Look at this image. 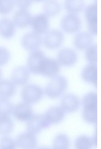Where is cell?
Returning a JSON list of instances; mask_svg holds the SVG:
<instances>
[{"mask_svg": "<svg viewBox=\"0 0 101 149\" xmlns=\"http://www.w3.org/2000/svg\"><path fill=\"white\" fill-rule=\"evenodd\" d=\"M93 38L90 33L82 32L78 33L75 36L74 43L76 47L81 50H86L92 45Z\"/></svg>", "mask_w": 101, "mask_h": 149, "instance_id": "ac0fdd59", "label": "cell"}, {"mask_svg": "<svg viewBox=\"0 0 101 149\" xmlns=\"http://www.w3.org/2000/svg\"><path fill=\"white\" fill-rule=\"evenodd\" d=\"M41 42L42 39L39 34L34 31L25 34L21 40L22 47L26 50L31 52L38 50Z\"/></svg>", "mask_w": 101, "mask_h": 149, "instance_id": "8992f818", "label": "cell"}, {"mask_svg": "<svg viewBox=\"0 0 101 149\" xmlns=\"http://www.w3.org/2000/svg\"><path fill=\"white\" fill-rule=\"evenodd\" d=\"M16 144L22 149H34L37 145L35 134L28 132L19 135L17 137Z\"/></svg>", "mask_w": 101, "mask_h": 149, "instance_id": "9a60e30c", "label": "cell"}, {"mask_svg": "<svg viewBox=\"0 0 101 149\" xmlns=\"http://www.w3.org/2000/svg\"><path fill=\"white\" fill-rule=\"evenodd\" d=\"M62 108L65 111L71 113L76 111L79 105L78 98L75 95L67 94L65 95L61 100Z\"/></svg>", "mask_w": 101, "mask_h": 149, "instance_id": "e0dca14e", "label": "cell"}, {"mask_svg": "<svg viewBox=\"0 0 101 149\" xmlns=\"http://www.w3.org/2000/svg\"><path fill=\"white\" fill-rule=\"evenodd\" d=\"M27 122L28 132L35 135L42 129L47 127L50 125L46 120L44 114H33Z\"/></svg>", "mask_w": 101, "mask_h": 149, "instance_id": "3957f363", "label": "cell"}, {"mask_svg": "<svg viewBox=\"0 0 101 149\" xmlns=\"http://www.w3.org/2000/svg\"><path fill=\"white\" fill-rule=\"evenodd\" d=\"M64 39V36L59 30L52 29L47 31L45 34L43 41L44 45L50 49H55L62 45Z\"/></svg>", "mask_w": 101, "mask_h": 149, "instance_id": "277c9868", "label": "cell"}, {"mask_svg": "<svg viewBox=\"0 0 101 149\" xmlns=\"http://www.w3.org/2000/svg\"><path fill=\"white\" fill-rule=\"evenodd\" d=\"M57 59L60 64L69 66L76 63L77 60V56L76 52L72 49L64 48L59 51Z\"/></svg>", "mask_w": 101, "mask_h": 149, "instance_id": "30bf717a", "label": "cell"}, {"mask_svg": "<svg viewBox=\"0 0 101 149\" xmlns=\"http://www.w3.org/2000/svg\"><path fill=\"white\" fill-rule=\"evenodd\" d=\"M31 25L34 32L39 34L44 33L49 27L48 16L45 14H38L32 17Z\"/></svg>", "mask_w": 101, "mask_h": 149, "instance_id": "5bb4252c", "label": "cell"}, {"mask_svg": "<svg viewBox=\"0 0 101 149\" xmlns=\"http://www.w3.org/2000/svg\"><path fill=\"white\" fill-rule=\"evenodd\" d=\"M13 123L8 116H0V134L5 135L11 132Z\"/></svg>", "mask_w": 101, "mask_h": 149, "instance_id": "d4e9b609", "label": "cell"}, {"mask_svg": "<svg viewBox=\"0 0 101 149\" xmlns=\"http://www.w3.org/2000/svg\"><path fill=\"white\" fill-rule=\"evenodd\" d=\"M83 109H97V95L96 93L91 92L86 94L83 99Z\"/></svg>", "mask_w": 101, "mask_h": 149, "instance_id": "cb8c5ba5", "label": "cell"}, {"mask_svg": "<svg viewBox=\"0 0 101 149\" xmlns=\"http://www.w3.org/2000/svg\"><path fill=\"white\" fill-rule=\"evenodd\" d=\"M85 15L88 23V28L91 34H97V5L94 3L86 8Z\"/></svg>", "mask_w": 101, "mask_h": 149, "instance_id": "9c48e42d", "label": "cell"}, {"mask_svg": "<svg viewBox=\"0 0 101 149\" xmlns=\"http://www.w3.org/2000/svg\"><path fill=\"white\" fill-rule=\"evenodd\" d=\"M81 21L74 13H70L65 15L61 22V27L65 32L73 33L78 31L81 26Z\"/></svg>", "mask_w": 101, "mask_h": 149, "instance_id": "5b68a950", "label": "cell"}, {"mask_svg": "<svg viewBox=\"0 0 101 149\" xmlns=\"http://www.w3.org/2000/svg\"><path fill=\"white\" fill-rule=\"evenodd\" d=\"M69 145L70 142L68 136L64 134H60L54 139L53 147L55 149H67Z\"/></svg>", "mask_w": 101, "mask_h": 149, "instance_id": "484cf974", "label": "cell"}, {"mask_svg": "<svg viewBox=\"0 0 101 149\" xmlns=\"http://www.w3.org/2000/svg\"><path fill=\"white\" fill-rule=\"evenodd\" d=\"M43 92L39 86L33 84L25 85L21 91L22 97L24 102L28 104L37 102L42 98Z\"/></svg>", "mask_w": 101, "mask_h": 149, "instance_id": "7a4b0ae2", "label": "cell"}, {"mask_svg": "<svg viewBox=\"0 0 101 149\" xmlns=\"http://www.w3.org/2000/svg\"><path fill=\"white\" fill-rule=\"evenodd\" d=\"M29 72L27 68L25 66H20L16 67L11 73V81L16 85H25L29 80Z\"/></svg>", "mask_w": 101, "mask_h": 149, "instance_id": "8fae6325", "label": "cell"}, {"mask_svg": "<svg viewBox=\"0 0 101 149\" xmlns=\"http://www.w3.org/2000/svg\"><path fill=\"white\" fill-rule=\"evenodd\" d=\"M10 57V54L9 51L5 47H0V66L7 63Z\"/></svg>", "mask_w": 101, "mask_h": 149, "instance_id": "1f68e13d", "label": "cell"}, {"mask_svg": "<svg viewBox=\"0 0 101 149\" xmlns=\"http://www.w3.org/2000/svg\"><path fill=\"white\" fill-rule=\"evenodd\" d=\"M60 69V64L57 61L45 57L41 63L39 74L46 77H52L57 74Z\"/></svg>", "mask_w": 101, "mask_h": 149, "instance_id": "52a82bcc", "label": "cell"}, {"mask_svg": "<svg viewBox=\"0 0 101 149\" xmlns=\"http://www.w3.org/2000/svg\"><path fill=\"white\" fill-rule=\"evenodd\" d=\"M13 107L8 98L0 97V116H8L12 112Z\"/></svg>", "mask_w": 101, "mask_h": 149, "instance_id": "83f0119b", "label": "cell"}, {"mask_svg": "<svg viewBox=\"0 0 101 149\" xmlns=\"http://www.w3.org/2000/svg\"><path fill=\"white\" fill-rule=\"evenodd\" d=\"M16 145V142L10 137H5L0 140V149H14Z\"/></svg>", "mask_w": 101, "mask_h": 149, "instance_id": "4dcf8cb0", "label": "cell"}, {"mask_svg": "<svg viewBox=\"0 0 101 149\" xmlns=\"http://www.w3.org/2000/svg\"><path fill=\"white\" fill-rule=\"evenodd\" d=\"M85 6L84 0H65V7L68 12L72 13L82 11Z\"/></svg>", "mask_w": 101, "mask_h": 149, "instance_id": "603a6c76", "label": "cell"}, {"mask_svg": "<svg viewBox=\"0 0 101 149\" xmlns=\"http://www.w3.org/2000/svg\"><path fill=\"white\" fill-rule=\"evenodd\" d=\"M12 111L15 118L21 121H27L33 114L31 106L25 102L16 105L13 107Z\"/></svg>", "mask_w": 101, "mask_h": 149, "instance_id": "7c38bea8", "label": "cell"}, {"mask_svg": "<svg viewBox=\"0 0 101 149\" xmlns=\"http://www.w3.org/2000/svg\"><path fill=\"white\" fill-rule=\"evenodd\" d=\"M81 77L83 80L94 86H97V64H90L83 70Z\"/></svg>", "mask_w": 101, "mask_h": 149, "instance_id": "ffe728a7", "label": "cell"}, {"mask_svg": "<svg viewBox=\"0 0 101 149\" xmlns=\"http://www.w3.org/2000/svg\"><path fill=\"white\" fill-rule=\"evenodd\" d=\"M45 118L50 125L61 121L65 116V111L62 107L54 106L49 108L44 114Z\"/></svg>", "mask_w": 101, "mask_h": 149, "instance_id": "2e32d148", "label": "cell"}, {"mask_svg": "<svg viewBox=\"0 0 101 149\" xmlns=\"http://www.w3.org/2000/svg\"><path fill=\"white\" fill-rule=\"evenodd\" d=\"M94 145L92 139L86 135H81L76 140L75 147L77 149H90Z\"/></svg>", "mask_w": 101, "mask_h": 149, "instance_id": "4316f807", "label": "cell"}, {"mask_svg": "<svg viewBox=\"0 0 101 149\" xmlns=\"http://www.w3.org/2000/svg\"><path fill=\"white\" fill-rule=\"evenodd\" d=\"M45 57L41 51L37 50L31 52L27 61V68L29 71L34 74H39L41 63Z\"/></svg>", "mask_w": 101, "mask_h": 149, "instance_id": "ba28073f", "label": "cell"}, {"mask_svg": "<svg viewBox=\"0 0 101 149\" xmlns=\"http://www.w3.org/2000/svg\"><path fill=\"white\" fill-rule=\"evenodd\" d=\"M43 9L45 14L47 16L53 17L59 13L61 6L56 0H47L44 4Z\"/></svg>", "mask_w": 101, "mask_h": 149, "instance_id": "7402d4cb", "label": "cell"}, {"mask_svg": "<svg viewBox=\"0 0 101 149\" xmlns=\"http://www.w3.org/2000/svg\"><path fill=\"white\" fill-rule=\"evenodd\" d=\"M32 17L27 9H20L14 13L13 21L15 25L20 28H25L31 24Z\"/></svg>", "mask_w": 101, "mask_h": 149, "instance_id": "4fadbf2b", "label": "cell"}, {"mask_svg": "<svg viewBox=\"0 0 101 149\" xmlns=\"http://www.w3.org/2000/svg\"><path fill=\"white\" fill-rule=\"evenodd\" d=\"M16 85L12 81L7 79L0 81V97L8 98L15 93Z\"/></svg>", "mask_w": 101, "mask_h": 149, "instance_id": "44dd1931", "label": "cell"}, {"mask_svg": "<svg viewBox=\"0 0 101 149\" xmlns=\"http://www.w3.org/2000/svg\"><path fill=\"white\" fill-rule=\"evenodd\" d=\"M2 75V71H1V69L0 68V79H1V78Z\"/></svg>", "mask_w": 101, "mask_h": 149, "instance_id": "836d02e7", "label": "cell"}, {"mask_svg": "<svg viewBox=\"0 0 101 149\" xmlns=\"http://www.w3.org/2000/svg\"><path fill=\"white\" fill-rule=\"evenodd\" d=\"M67 85V79L63 76L57 74L52 77L46 86V94L50 98L58 97L65 92Z\"/></svg>", "mask_w": 101, "mask_h": 149, "instance_id": "6da1fadb", "label": "cell"}, {"mask_svg": "<svg viewBox=\"0 0 101 149\" xmlns=\"http://www.w3.org/2000/svg\"><path fill=\"white\" fill-rule=\"evenodd\" d=\"M15 5L13 0H0V14L6 15L13 10Z\"/></svg>", "mask_w": 101, "mask_h": 149, "instance_id": "f546056e", "label": "cell"}, {"mask_svg": "<svg viewBox=\"0 0 101 149\" xmlns=\"http://www.w3.org/2000/svg\"><path fill=\"white\" fill-rule=\"evenodd\" d=\"M33 0L34 1H41L42 0Z\"/></svg>", "mask_w": 101, "mask_h": 149, "instance_id": "e575fe53", "label": "cell"}, {"mask_svg": "<svg viewBox=\"0 0 101 149\" xmlns=\"http://www.w3.org/2000/svg\"><path fill=\"white\" fill-rule=\"evenodd\" d=\"M15 31V25L13 20L6 17L0 19V36L6 39L13 36Z\"/></svg>", "mask_w": 101, "mask_h": 149, "instance_id": "d6986e66", "label": "cell"}, {"mask_svg": "<svg viewBox=\"0 0 101 149\" xmlns=\"http://www.w3.org/2000/svg\"><path fill=\"white\" fill-rule=\"evenodd\" d=\"M32 0H14L15 4L20 9H27L30 6Z\"/></svg>", "mask_w": 101, "mask_h": 149, "instance_id": "d6a6232c", "label": "cell"}, {"mask_svg": "<svg viewBox=\"0 0 101 149\" xmlns=\"http://www.w3.org/2000/svg\"><path fill=\"white\" fill-rule=\"evenodd\" d=\"M97 45H92L86 49L85 56L87 60L91 64H97Z\"/></svg>", "mask_w": 101, "mask_h": 149, "instance_id": "f1b7e54d", "label": "cell"}]
</instances>
